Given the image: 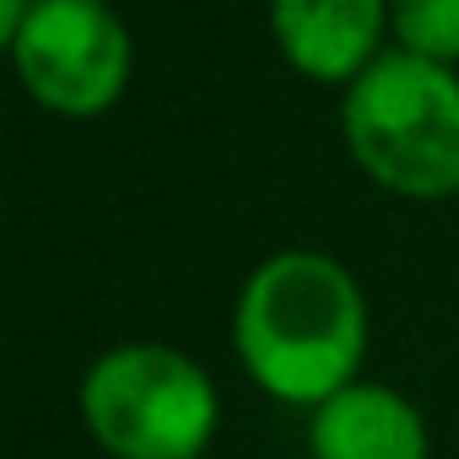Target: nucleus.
Returning a JSON list of instances; mask_svg holds the SVG:
<instances>
[{
    "label": "nucleus",
    "instance_id": "2",
    "mask_svg": "<svg viewBox=\"0 0 459 459\" xmlns=\"http://www.w3.org/2000/svg\"><path fill=\"white\" fill-rule=\"evenodd\" d=\"M341 141L373 189L411 205L459 200V71L384 49L341 92Z\"/></svg>",
    "mask_w": 459,
    "mask_h": 459
},
{
    "label": "nucleus",
    "instance_id": "8",
    "mask_svg": "<svg viewBox=\"0 0 459 459\" xmlns=\"http://www.w3.org/2000/svg\"><path fill=\"white\" fill-rule=\"evenodd\" d=\"M33 6H39V0H0V44H6V39L33 17Z\"/></svg>",
    "mask_w": 459,
    "mask_h": 459
},
{
    "label": "nucleus",
    "instance_id": "6",
    "mask_svg": "<svg viewBox=\"0 0 459 459\" xmlns=\"http://www.w3.org/2000/svg\"><path fill=\"white\" fill-rule=\"evenodd\" d=\"M308 459H432L421 405L378 378H357L303 416Z\"/></svg>",
    "mask_w": 459,
    "mask_h": 459
},
{
    "label": "nucleus",
    "instance_id": "7",
    "mask_svg": "<svg viewBox=\"0 0 459 459\" xmlns=\"http://www.w3.org/2000/svg\"><path fill=\"white\" fill-rule=\"evenodd\" d=\"M389 49L459 71V0H389Z\"/></svg>",
    "mask_w": 459,
    "mask_h": 459
},
{
    "label": "nucleus",
    "instance_id": "4",
    "mask_svg": "<svg viewBox=\"0 0 459 459\" xmlns=\"http://www.w3.org/2000/svg\"><path fill=\"white\" fill-rule=\"evenodd\" d=\"M17 87L55 119L87 125L125 103L135 76V39L125 17L98 0H39L6 39Z\"/></svg>",
    "mask_w": 459,
    "mask_h": 459
},
{
    "label": "nucleus",
    "instance_id": "9",
    "mask_svg": "<svg viewBox=\"0 0 459 459\" xmlns=\"http://www.w3.org/2000/svg\"><path fill=\"white\" fill-rule=\"evenodd\" d=\"M98 6H119V0H98Z\"/></svg>",
    "mask_w": 459,
    "mask_h": 459
},
{
    "label": "nucleus",
    "instance_id": "5",
    "mask_svg": "<svg viewBox=\"0 0 459 459\" xmlns=\"http://www.w3.org/2000/svg\"><path fill=\"white\" fill-rule=\"evenodd\" d=\"M276 55L292 76L346 92L389 49V0H265Z\"/></svg>",
    "mask_w": 459,
    "mask_h": 459
},
{
    "label": "nucleus",
    "instance_id": "1",
    "mask_svg": "<svg viewBox=\"0 0 459 459\" xmlns=\"http://www.w3.org/2000/svg\"><path fill=\"white\" fill-rule=\"evenodd\" d=\"M227 335L244 378L265 400L308 416L362 378L373 308L346 260L325 249H276L238 281Z\"/></svg>",
    "mask_w": 459,
    "mask_h": 459
},
{
    "label": "nucleus",
    "instance_id": "3",
    "mask_svg": "<svg viewBox=\"0 0 459 459\" xmlns=\"http://www.w3.org/2000/svg\"><path fill=\"white\" fill-rule=\"evenodd\" d=\"M76 416L108 459H205L221 432V389L168 341H119L82 368Z\"/></svg>",
    "mask_w": 459,
    "mask_h": 459
}]
</instances>
